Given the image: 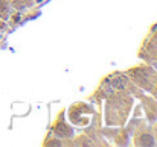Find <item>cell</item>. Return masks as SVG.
Instances as JSON below:
<instances>
[{"label":"cell","instance_id":"obj_4","mask_svg":"<svg viewBox=\"0 0 157 147\" xmlns=\"http://www.w3.org/2000/svg\"><path fill=\"white\" fill-rule=\"evenodd\" d=\"M0 18L3 21H8L11 18V2L9 0H0Z\"/></svg>","mask_w":157,"mask_h":147},{"label":"cell","instance_id":"obj_6","mask_svg":"<svg viewBox=\"0 0 157 147\" xmlns=\"http://www.w3.org/2000/svg\"><path fill=\"white\" fill-rule=\"evenodd\" d=\"M21 2L25 3V6H26V8H29V6H32V5H34V0H21Z\"/></svg>","mask_w":157,"mask_h":147},{"label":"cell","instance_id":"obj_3","mask_svg":"<svg viewBox=\"0 0 157 147\" xmlns=\"http://www.w3.org/2000/svg\"><path fill=\"white\" fill-rule=\"evenodd\" d=\"M136 144L137 146H154L156 138L151 132H142L136 137Z\"/></svg>","mask_w":157,"mask_h":147},{"label":"cell","instance_id":"obj_2","mask_svg":"<svg viewBox=\"0 0 157 147\" xmlns=\"http://www.w3.org/2000/svg\"><path fill=\"white\" fill-rule=\"evenodd\" d=\"M52 131L58 138H72V137H73V129L66 123V120H64V114H63V112L59 114V118L53 123Z\"/></svg>","mask_w":157,"mask_h":147},{"label":"cell","instance_id":"obj_5","mask_svg":"<svg viewBox=\"0 0 157 147\" xmlns=\"http://www.w3.org/2000/svg\"><path fill=\"white\" fill-rule=\"evenodd\" d=\"M148 49L151 50V52L157 50V30L154 32V35H153V38H151V43L148 44Z\"/></svg>","mask_w":157,"mask_h":147},{"label":"cell","instance_id":"obj_8","mask_svg":"<svg viewBox=\"0 0 157 147\" xmlns=\"http://www.w3.org/2000/svg\"><path fill=\"white\" fill-rule=\"evenodd\" d=\"M2 29H5V21L0 18V30H2Z\"/></svg>","mask_w":157,"mask_h":147},{"label":"cell","instance_id":"obj_7","mask_svg":"<svg viewBox=\"0 0 157 147\" xmlns=\"http://www.w3.org/2000/svg\"><path fill=\"white\" fill-rule=\"evenodd\" d=\"M153 91L157 93V74H154V82H153Z\"/></svg>","mask_w":157,"mask_h":147},{"label":"cell","instance_id":"obj_1","mask_svg":"<svg viewBox=\"0 0 157 147\" xmlns=\"http://www.w3.org/2000/svg\"><path fill=\"white\" fill-rule=\"evenodd\" d=\"M154 74H156L154 70L150 68L148 65H140V67H136V68H133V70L128 71V76L131 77V81L136 82L139 87H142L147 91H151L153 90Z\"/></svg>","mask_w":157,"mask_h":147}]
</instances>
